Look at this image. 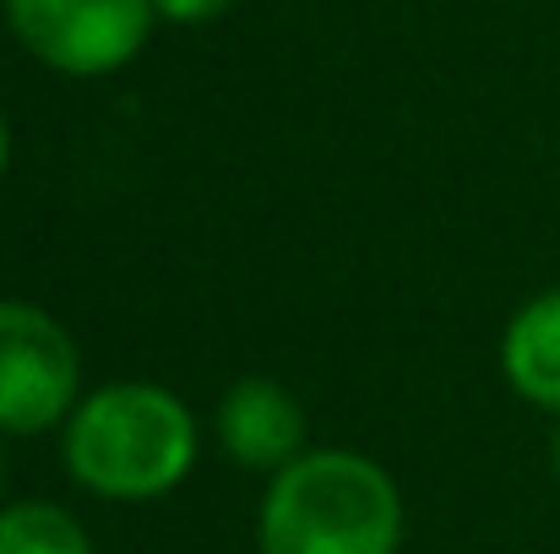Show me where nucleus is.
Returning a JSON list of instances; mask_svg holds the SVG:
<instances>
[{
    "instance_id": "nucleus-1",
    "label": "nucleus",
    "mask_w": 560,
    "mask_h": 554,
    "mask_svg": "<svg viewBox=\"0 0 560 554\" xmlns=\"http://www.w3.org/2000/svg\"><path fill=\"white\" fill-rule=\"evenodd\" d=\"M60 457L77 490L115 506L164 500L196 473L201 424L164 380H104L60 424Z\"/></svg>"
},
{
    "instance_id": "nucleus-2",
    "label": "nucleus",
    "mask_w": 560,
    "mask_h": 554,
    "mask_svg": "<svg viewBox=\"0 0 560 554\" xmlns=\"http://www.w3.org/2000/svg\"><path fill=\"white\" fill-rule=\"evenodd\" d=\"M402 490L349 446H311L267 479L256 506V554H397Z\"/></svg>"
},
{
    "instance_id": "nucleus-3",
    "label": "nucleus",
    "mask_w": 560,
    "mask_h": 554,
    "mask_svg": "<svg viewBox=\"0 0 560 554\" xmlns=\"http://www.w3.org/2000/svg\"><path fill=\"white\" fill-rule=\"evenodd\" d=\"M5 22L44 71L93 82L148 49L159 11L153 0H5Z\"/></svg>"
},
{
    "instance_id": "nucleus-4",
    "label": "nucleus",
    "mask_w": 560,
    "mask_h": 554,
    "mask_svg": "<svg viewBox=\"0 0 560 554\" xmlns=\"http://www.w3.org/2000/svg\"><path fill=\"white\" fill-rule=\"evenodd\" d=\"M82 402L77 338L27 299H0V435L33 440L71 419Z\"/></svg>"
},
{
    "instance_id": "nucleus-5",
    "label": "nucleus",
    "mask_w": 560,
    "mask_h": 554,
    "mask_svg": "<svg viewBox=\"0 0 560 554\" xmlns=\"http://www.w3.org/2000/svg\"><path fill=\"white\" fill-rule=\"evenodd\" d=\"M212 435L234 468L261 473V479L283 473L294 457L311 451L305 446V408L272 375H240L212 408Z\"/></svg>"
},
{
    "instance_id": "nucleus-6",
    "label": "nucleus",
    "mask_w": 560,
    "mask_h": 554,
    "mask_svg": "<svg viewBox=\"0 0 560 554\" xmlns=\"http://www.w3.org/2000/svg\"><path fill=\"white\" fill-rule=\"evenodd\" d=\"M501 375L523 402L560 419V288H545L512 310L501 332Z\"/></svg>"
},
{
    "instance_id": "nucleus-7",
    "label": "nucleus",
    "mask_w": 560,
    "mask_h": 554,
    "mask_svg": "<svg viewBox=\"0 0 560 554\" xmlns=\"http://www.w3.org/2000/svg\"><path fill=\"white\" fill-rule=\"evenodd\" d=\"M0 554H98L93 533L55 500H5L0 506Z\"/></svg>"
},
{
    "instance_id": "nucleus-8",
    "label": "nucleus",
    "mask_w": 560,
    "mask_h": 554,
    "mask_svg": "<svg viewBox=\"0 0 560 554\" xmlns=\"http://www.w3.org/2000/svg\"><path fill=\"white\" fill-rule=\"evenodd\" d=\"M234 0H153L159 22H175V27H201V22H218Z\"/></svg>"
},
{
    "instance_id": "nucleus-9",
    "label": "nucleus",
    "mask_w": 560,
    "mask_h": 554,
    "mask_svg": "<svg viewBox=\"0 0 560 554\" xmlns=\"http://www.w3.org/2000/svg\"><path fill=\"white\" fill-rule=\"evenodd\" d=\"M5 169H11V120L0 109V180H5Z\"/></svg>"
},
{
    "instance_id": "nucleus-10",
    "label": "nucleus",
    "mask_w": 560,
    "mask_h": 554,
    "mask_svg": "<svg viewBox=\"0 0 560 554\" xmlns=\"http://www.w3.org/2000/svg\"><path fill=\"white\" fill-rule=\"evenodd\" d=\"M550 468H556V484H560V424H556V440H550Z\"/></svg>"
},
{
    "instance_id": "nucleus-11",
    "label": "nucleus",
    "mask_w": 560,
    "mask_h": 554,
    "mask_svg": "<svg viewBox=\"0 0 560 554\" xmlns=\"http://www.w3.org/2000/svg\"><path fill=\"white\" fill-rule=\"evenodd\" d=\"M0 506H5V451H0Z\"/></svg>"
}]
</instances>
